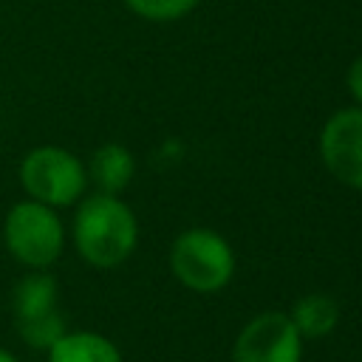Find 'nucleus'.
Returning <instances> with one entry per match:
<instances>
[{
    "instance_id": "10",
    "label": "nucleus",
    "mask_w": 362,
    "mask_h": 362,
    "mask_svg": "<svg viewBox=\"0 0 362 362\" xmlns=\"http://www.w3.org/2000/svg\"><path fill=\"white\" fill-rule=\"evenodd\" d=\"M291 322L300 331V337L317 339V337H328L337 322H339V305L334 297L328 294H305L294 303L291 308Z\"/></svg>"
},
{
    "instance_id": "9",
    "label": "nucleus",
    "mask_w": 362,
    "mask_h": 362,
    "mask_svg": "<svg viewBox=\"0 0 362 362\" xmlns=\"http://www.w3.org/2000/svg\"><path fill=\"white\" fill-rule=\"evenodd\" d=\"M45 354L48 362H122L119 348L96 331H65Z\"/></svg>"
},
{
    "instance_id": "8",
    "label": "nucleus",
    "mask_w": 362,
    "mask_h": 362,
    "mask_svg": "<svg viewBox=\"0 0 362 362\" xmlns=\"http://www.w3.org/2000/svg\"><path fill=\"white\" fill-rule=\"evenodd\" d=\"M85 170H88V181L96 187V192L119 195L133 181L136 161H133L127 147L110 141V144H102V147L93 150Z\"/></svg>"
},
{
    "instance_id": "11",
    "label": "nucleus",
    "mask_w": 362,
    "mask_h": 362,
    "mask_svg": "<svg viewBox=\"0 0 362 362\" xmlns=\"http://www.w3.org/2000/svg\"><path fill=\"white\" fill-rule=\"evenodd\" d=\"M124 6L144 17V20H153V23H170V20H178L184 14H189L198 0H124Z\"/></svg>"
},
{
    "instance_id": "2",
    "label": "nucleus",
    "mask_w": 362,
    "mask_h": 362,
    "mask_svg": "<svg viewBox=\"0 0 362 362\" xmlns=\"http://www.w3.org/2000/svg\"><path fill=\"white\" fill-rule=\"evenodd\" d=\"M17 175L23 192L51 209L74 206L88 187V170L79 156L57 144H40L28 150L20 161Z\"/></svg>"
},
{
    "instance_id": "5",
    "label": "nucleus",
    "mask_w": 362,
    "mask_h": 362,
    "mask_svg": "<svg viewBox=\"0 0 362 362\" xmlns=\"http://www.w3.org/2000/svg\"><path fill=\"white\" fill-rule=\"evenodd\" d=\"M59 286L48 269H31L11 291V314L20 339L28 348L48 351L68 328L59 311Z\"/></svg>"
},
{
    "instance_id": "13",
    "label": "nucleus",
    "mask_w": 362,
    "mask_h": 362,
    "mask_svg": "<svg viewBox=\"0 0 362 362\" xmlns=\"http://www.w3.org/2000/svg\"><path fill=\"white\" fill-rule=\"evenodd\" d=\"M0 362H20V359H17V356H14L11 351H6V348H0Z\"/></svg>"
},
{
    "instance_id": "3",
    "label": "nucleus",
    "mask_w": 362,
    "mask_h": 362,
    "mask_svg": "<svg viewBox=\"0 0 362 362\" xmlns=\"http://www.w3.org/2000/svg\"><path fill=\"white\" fill-rule=\"evenodd\" d=\"M3 243L28 269H51L65 249V226L57 209L40 201H17L3 221Z\"/></svg>"
},
{
    "instance_id": "4",
    "label": "nucleus",
    "mask_w": 362,
    "mask_h": 362,
    "mask_svg": "<svg viewBox=\"0 0 362 362\" xmlns=\"http://www.w3.org/2000/svg\"><path fill=\"white\" fill-rule=\"evenodd\" d=\"M170 269L175 280L198 294L221 291L235 274L232 246L212 229H187L170 246Z\"/></svg>"
},
{
    "instance_id": "1",
    "label": "nucleus",
    "mask_w": 362,
    "mask_h": 362,
    "mask_svg": "<svg viewBox=\"0 0 362 362\" xmlns=\"http://www.w3.org/2000/svg\"><path fill=\"white\" fill-rule=\"evenodd\" d=\"M139 240V223L133 209L107 192L82 195L74 215V246L79 257L93 269L122 266Z\"/></svg>"
},
{
    "instance_id": "12",
    "label": "nucleus",
    "mask_w": 362,
    "mask_h": 362,
    "mask_svg": "<svg viewBox=\"0 0 362 362\" xmlns=\"http://www.w3.org/2000/svg\"><path fill=\"white\" fill-rule=\"evenodd\" d=\"M348 90L362 107V57H356L351 62V68H348Z\"/></svg>"
},
{
    "instance_id": "7",
    "label": "nucleus",
    "mask_w": 362,
    "mask_h": 362,
    "mask_svg": "<svg viewBox=\"0 0 362 362\" xmlns=\"http://www.w3.org/2000/svg\"><path fill=\"white\" fill-rule=\"evenodd\" d=\"M320 153L337 181L362 189V107L337 110L325 122L320 133Z\"/></svg>"
},
{
    "instance_id": "6",
    "label": "nucleus",
    "mask_w": 362,
    "mask_h": 362,
    "mask_svg": "<svg viewBox=\"0 0 362 362\" xmlns=\"http://www.w3.org/2000/svg\"><path fill=\"white\" fill-rule=\"evenodd\" d=\"M303 337L283 311L257 314L235 339L232 362H300Z\"/></svg>"
}]
</instances>
